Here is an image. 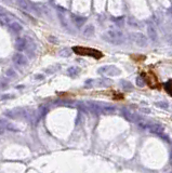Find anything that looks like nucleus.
Segmentation results:
<instances>
[{
    "label": "nucleus",
    "mask_w": 172,
    "mask_h": 173,
    "mask_svg": "<svg viewBox=\"0 0 172 173\" xmlns=\"http://www.w3.org/2000/svg\"><path fill=\"white\" fill-rule=\"evenodd\" d=\"M170 163H171V166H172V154H171V156H170Z\"/></svg>",
    "instance_id": "obj_16"
},
{
    "label": "nucleus",
    "mask_w": 172,
    "mask_h": 173,
    "mask_svg": "<svg viewBox=\"0 0 172 173\" xmlns=\"http://www.w3.org/2000/svg\"><path fill=\"white\" fill-rule=\"evenodd\" d=\"M93 31H94L93 26H88L87 29L84 30V35L86 36H91V35H93Z\"/></svg>",
    "instance_id": "obj_13"
},
{
    "label": "nucleus",
    "mask_w": 172,
    "mask_h": 173,
    "mask_svg": "<svg viewBox=\"0 0 172 173\" xmlns=\"http://www.w3.org/2000/svg\"><path fill=\"white\" fill-rule=\"evenodd\" d=\"M163 88L166 90V92H167L170 96H172V79L168 80L167 82L163 84Z\"/></svg>",
    "instance_id": "obj_9"
},
{
    "label": "nucleus",
    "mask_w": 172,
    "mask_h": 173,
    "mask_svg": "<svg viewBox=\"0 0 172 173\" xmlns=\"http://www.w3.org/2000/svg\"><path fill=\"white\" fill-rule=\"evenodd\" d=\"M120 84H121L122 89H124V90H132L133 89L132 83L129 82V81H127V80H121V81H120Z\"/></svg>",
    "instance_id": "obj_10"
},
{
    "label": "nucleus",
    "mask_w": 172,
    "mask_h": 173,
    "mask_svg": "<svg viewBox=\"0 0 172 173\" xmlns=\"http://www.w3.org/2000/svg\"><path fill=\"white\" fill-rule=\"evenodd\" d=\"M103 39L109 42V43H112V45H118L123 43L126 38H124L122 33L119 31V30H108L103 35Z\"/></svg>",
    "instance_id": "obj_1"
},
{
    "label": "nucleus",
    "mask_w": 172,
    "mask_h": 173,
    "mask_svg": "<svg viewBox=\"0 0 172 173\" xmlns=\"http://www.w3.org/2000/svg\"><path fill=\"white\" fill-rule=\"evenodd\" d=\"M68 71H69V75H70V76H76V75L79 73V69L76 68V67H72V68H69Z\"/></svg>",
    "instance_id": "obj_15"
},
{
    "label": "nucleus",
    "mask_w": 172,
    "mask_h": 173,
    "mask_svg": "<svg viewBox=\"0 0 172 173\" xmlns=\"http://www.w3.org/2000/svg\"><path fill=\"white\" fill-rule=\"evenodd\" d=\"M129 38L133 43H135L138 47H141V48L146 47L148 43L147 37L145 35L141 34V33H131L129 35Z\"/></svg>",
    "instance_id": "obj_3"
},
{
    "label": "nucleus",
    "mask_w": 172,
    "mask_h": 173,
    "mask_svg": "<svg viewBox=\"0 0 172 173\" xmlns=\"http://www.w3.org/2000/svg\"><path fill=\"white\" fill-rule=\"evenodd\" d=\"M96 84H98V87H108V85L112 84V81L108 79H101V80H98Z\"/></svg>",
    "instance_id": "obj_11"
},
{
    "label": "nucleus",
    "mask_w": 172,
    "mask_h": 173,
    "mask_svg": "<svg viewBox=\"0 0 172 173\" xmlns=\"http://www.w3.org/2000/svg\"><path fill=\"white\" fill-rule=\"evenodd\" d=\"M128 24L130 25L131 27H137V28H140V27H141V23H140L138 20H135L134 17H129Z\"/></svg>",
    "instance_id": "obj_8"
},
{
    "label": "nucleus",
    "mask_w": 172,
    "mask_h": 173,
    "mask_svg": "<svg viewBox=\"0 0 172 173\" xmlns=\"http://www.w3.org/2000/svg\"><path fill=\"white\" fill-rule=\"evenodd\" d=\"M169 12H170V13H171V14H172V5H171V7H170V9H169Z\"/></svg>",
    "instance_id": "obj_17"
},
{
    "label": "nucleus",
    "mask_w": 172,
    "mask_h": 173,
    "mask_svg": "<svg viewBox=\"0 0 172 173\" xmlns=\"http://www.w3.org/2000/svg\"><path fill=\"white\" fill-rule=\"evenodd\" d=\"M145 130L149 131L151 133L159 134V135L163 133V127L160 124H146Z\"/></svg>",
    "instance_id": "obj_5"
},
{
    "label": "nucleus",
    "mask_w": 172,
    "mask_h": 173,
    "mask_svg": "<svg viewBox=\"0 0 172 173\" xmlns=\"http://www.w3.org/2000/svg\"><path fill=\"white\" fill-rule=\"evenodd\" d=\"M76 54L78 55H84V56H92L94 59H101L103 56V53L101 51L96 49H92V48H86V47H74L73 48Z\"/></svg>",
    "instance_id": "obj_2"
},
{
    "label": "nucleus",
    "mask_w": 172,
    "mask_h": 173,
    "mask_svg": "<svg viewBox=\"0 0 172 173\" xmlns=\"http://www.w3.org/2000/svg\"><path fill=\"white\" fill-rule=\"evenodd\" d=\"M155 105L156 106H158V107H160V108H163V109H167L168 108V103H166V102H157V103H155Z\"/></svg>",
    "instance_id": "obj_14"
},
{
    "label": "nucleus",
    "mask_w": 172,
    "mask_h": 173,
    "mask_svg": "<svg viewBox=\"0 0 172 173\" xmlns=\"http://www.w3.org/2000/svg\"><path fill=\"white\" fill-rule=\"evenodd\" d=\"M147 33L149 38L153 40V41H156L157 40V31L155 29V27L153 25H148L147 26Z\"/></svg>",
    "instance_id": "obj_7"
},
{
    "label": "nucleus",
    "mask_w": 172,
    "mask_h": 173,
    "mask_svg": "<svg viewBox=\"0 0 172 173\" xmlns=\"http://www.w3.org/2000/svg\"><path fill=\"white\" fill-rule=\"evenodd\" d=\"M145 78L143 77V76H138V78H137V84H138L139 87H144L145 85Z\"/></svg>",
    "instance_id": "obj_12"
},
{
    "label": "nucleus",
    "mask_w": 172,
    "mask_h": 173,
    "mask_svg": "<svg viewBox=\"0 0 172 173\" xmlns=\"http://www.w3.org/2000/svg\"><path fill=\"white\" fill-rule=\"evenodd\" d=\"M123 116L128 119L129 121H132V122H135V124H138L139 121L141 120L140 117H138L137 115L132 114V113H130L129 110H123Z\"/></svg>",
    "instance_id": "obj_6"
},
{
    "label": "nucleus",
    "mask_w": 172,
    "mask_h": 173,
    "mask_svg": "<svg viewBox=\"0 0 172 173\" xmlns=\"http://www.w3.org/2000/svg\"><path fill=\"white\" fill-rule=\"evenodd\" d=\"M98 73L105 76H118L120 75V69L117 68L114 65H107V66H103L98 69Z\"/></svg>",
    "instance_id": "obj_4"
}]
</instances>
